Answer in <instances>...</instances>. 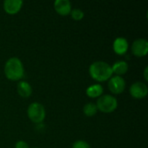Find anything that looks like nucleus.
<instances>
[{"instance_id":"f257e3e1","label":"nucleus","mask_w":148,"mask_h":148,"mask_svg":"<svg viewBox=\"0 0 148 148\" xmlns=\"http://www.w3.org/2000/svg\"><path fill=\"white\" fill-rule=\"evenodd\" d=\"M88 72L91 78L99 82H106L113 76L111 66L103 61H96L93 62L89 66Z\"/></svg>"},{"instance_id":"f03ea898","label":"nucleus","mask_w":148,"mask_h":148,"mask_svg":"<svg viewBox=\"0 0 148 148\" xmlns=\"http://www.w3.org/2000/svg\"><path fill=\"white\" fill-rule=\"evenodd\" d=\"M4 75L10 81H19L23 77L24 69L22 61L17 57H10L4 64Z\"/></svg>"},{"instance_id":"7ed1b4c3","label":"nucleus","mask_w":148,"mask_h":148,"mask_svg":"<svg viewBox=\"0 0 148 148\" xmlns=\"http://www.w3.org/2000/svg\"><path fill=\"white\" fill-rule=\"evenodd\" d=\"M96 107L99 111L104 114H110L115 111L118 107L117 99L111 95H104L98 98Z\"/></svg>"},{"instance_id":"20e7f679","label":"nucleus","mask_w":148,"mask_h":148,"mask_svg":"<svg viewBox=\"0 0 148 148\" xmlns=\"http://www.w3.org/2000/svg\"><path fill=\"white\" fill-rule=\"evenodd\" d=\"M29 119L34 123H41L46 117V110L42 104L39 102H32L27 109Z\"/></svg>"},{"instance_id":"39448f33","label":"nucleus","mask_w":148,"mask_h":148,"mask_svg":"<svg viewBox=\"0 0 148 148\" xmlns=\"http://www.w3.org/2000/svg\"><path fill=\"white\" fill-rule=\"evenodd\" d=\"M108 88L111 93L114 95H120L124 92L126 88V82L122 76L114 75L112 76L108 81Z\"/></svg>"},{"instance_id":"423d86ee","label":"nucleus","mask_w":148,"mask_h":148,"mask_svg":"<svg viewBox=\"0 0 148 148\" xmlns=\"http://www.w3.org/2000/svg\"><path fill=\"white\" fill-rule=\"evenodd\" d=\"M132 53L137 57H144L148 52V42L145 38L136 39L131 47Z\"/></svg>"},{"instance_id":"0eeeda50","label":"nucleus","mask_w":148,"mask_h":148,"mask_svg":"<svg viewBox=\"0 0 148 148\" xmlns=\"http://www.w3.org/2000/svg\"><path fill=\"white\" fill-rule=\"evenodd\" d=\"M129 93L134 99H144L148 94V88L146 83L136 82L130 86Z\"/></svg>"},{"instance_id":"6e6552de","label":"nucleus","mask_w":148,"mask_h":148,"mask_svg":"<svg viewBox=\"0 0 148 148\" xmlns=\"http://www.w3.org/2000/svg\"><path fill=\"white\" fill-rule=\"evenodd\" d=\"M22 0H5L3 3L4 11L9 15L17 14L23 6Z\"/></svg>"},{"instance_id":"1a4fd4ad","label":"nucleus","mask_w":148,"mask_h":148,"mask_svg":"<svg viewBox=\"0 0 148 148\" xmlns=\"http://www.w3.org/2000/svg\"><path fill=\"white\" fill-rule=\"evenodd\" d=\"M54 8L56 13L62 16L69 15L72 10V5L69 0H56L54 3Z\"/></svg>"},{"instance_id":"9d476101","label":"nucleus","mask_w":148,"mask_h":148,"mask_svg":"<svg viewBox=\"0 0 148 148\" xmlns=\"http://www.w3.org/2000/svg\"><path fill=\"white\" fill-rule=\"evenodd\" d=\"M113 49L117 55H124L128 49V42L125 37H117L113 43Z\"/></svg>"},{"instance_id":"9b49d317","label":"nucleus","mask_w":148,"mask_h":148,"mask_svg":"<svg viewBox=\"0 0 148 148\" xmlns=\"http://www.w3.org/2000/svg\"><path fill=\"white\" fill-rule=\"evenodd\" d=\"M17 94L23 98H29L32 95V87L26 81H20L16 85Z\"/></svg>"},{"instance_id":"f8f14e48","label":"nucleus","mask_w":148,"mask_h":148,"mask_svg":"<svg viewBox=\"0 0 148 148\" xmlns=\"http://www.w3.org/2000/svg\"><path fill=\"white\" fill-rule=\"evenodd\" d=\"M113 74H115V75H125L128 70V63L125 61H117L115 63H114L113 66H111Z\"/></svg>"},{"instance_id":"ddd939ff","label":"nucleus","mask_w":148,"mask_h":148,"mask_svg":"<svg viewBox=\"0 0 148 148\" xmlns=\"http://www.w3.org/2000/svg\"><path fill=\"white\" fill-rule=\"evenodd\" d=\"M86 94L90 98H97L102 95L103 94V87L101 84H94L86 89Z\"/></svg>"},{"instance_id":"4468645a","label":"nucleus","mask_w":148,"mask_h":148,"mask_svg":"<svg viewBox=\"0 0 148 148\" xmlns=\"http://www.w3.org/2000/svg\"><path fill=\"white\" fill-rule=\"evenodd\" d=\"M97 112H98V109L95 103L89 102L83 107V114L88 117H92L95 115Z\"/></svg>"},{"instance_id":"2eb2a0df","label":"nucleus","mask_w":148,"mask_h":148,"mask_svg":"<svg viewBox=\"0 0 148 148\" xmlns=\"http://www.w3.org/2000/svg\"><path fill=\"white\" fill-rule=\"evenodd\" d=\"M70 16L71 17L75 20V21H80L84 17V12L81 10V9H73L70 12Z\"/></svg>"},{"instance_id":"dca6fc26","label":"nucleus","mask_w":148,"mask_h":148,"mask_svg":"<svg viewBox=\"0 0 148 148\" xmlns=\"http://www.w3.org/2000/svg\"><path fill=\"white\" fill-rule=\"evenodd\" d=\"M72 148H91L89 144L84 140H76L73 146H72Z\"/></svg>"},{"instance_id":"f3484780","label":"nucleus","mask_w":148,"mask_h":148,"mask_svg":"<svg viewBox=\"0 0 148 148\" xmlns=\"http://www.w3.org/2000/svg\"><path fill=\"white\" fill-rule=\"evenodd\" d=\"M15 148H29L27 142L23 140H19L15 144Z\"/></svg>"},{"instance_id":"a211bd4d","label":"nucleus","mask_w":148,"mask_h":148,"mask_svg":"<svg viewBox=\"0 0 148 148\" xmlns=\"http://www.w3.org/2000/svg\"><path fill=\"white\" fill-rule=\"evenodd\" d=\"M147 71H148V67H147H147L145 68V69H144V78H145L146 82H147V81H148Z\"/></svg>"}]
</instances>
